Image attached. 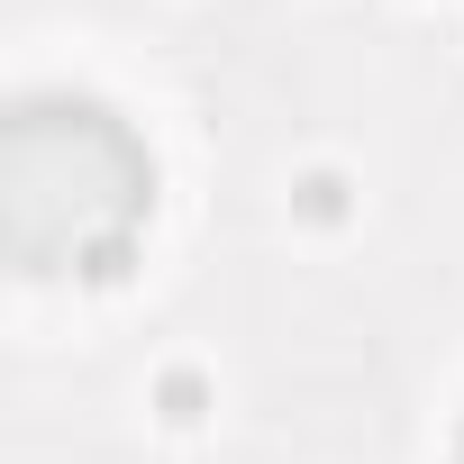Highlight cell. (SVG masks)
<instances>
[{
    "instance_id": "1",
    "label": "cell",
    "mask_w": 464,
    "mask_h": 464,
    "mask_svg": "<svg viewBox=\"0 0 464 464\" xmlns=\"http://www.w3.org/2000/svg\"><path fill=\"white\" fill-rule=\"evenodd\" d=\"M146 146L101 101H19V119L0 128V218L10 256L37 274L110 256L146 218Z\"/></svg>"
}]
</instances>
